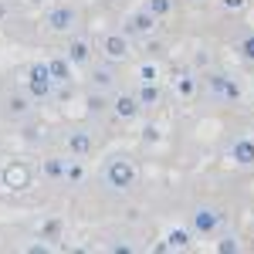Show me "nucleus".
Listing matches in <instances>:
<instances>
[{"instance_id":"f257e3e1","label":"nucleus","mask_w":254,"mask_h":254,"mask_svg":"<svg viewBox=\"0 0 254 254\" xmlns=\"http://www.w3.org/2000/svg\"><path fill=\"white\" fill-rule=\"evenodd\" d=\"M132 180H136V170H132V163L129 159H109V166H105V187H112V190H126V187H132Z\"/></svg>"},{"instance_id":"f03ea898","label":"nucleus","mask_w":254,"mask_h":254,"mask_svg":"<svg viewBox=\"0 0 254 254\" xmlns=\"http://www.w3.org/2000/svg\"><path fill=\"white\" fill-rule=\"evenodd\" d=\"M51 88H55V78H51V71H48V61H44V64H34V68L27 71V92L34 98H48Z\"/></svg>"},{"instance_id":"7ed1b4c3","label":"nucleus","mask_w":254,"mask_h":254,"mask_svg":"<svg viewBox=\"0 0 254 254\" xmlns=\"http://www.w3.org/2000/svg\"><path fill=\"white\" fill-rule=\"evenodd\" d=\"M44 24H48V31H55V34H64V31L75 24V7H68V3H58V7H51V10H48V17H44Z\"/></svg>"},{"instance_id":"20e7f679","label":"nucleus","mask_w":254,"mask_h":254,"mask_svg":"<svg viewBox=\"0 0 254 254\" xmlns=\"http://www.w3.org/2000/svg\"><path fill=\"white\" fill-rule=\"evenodd\" d=\"M27 183H31L27 166H24L20 159H10V163L3 166V187H10V190H24Z\"/></svg>"},{"instance_id":"39448f33","label":"nucleus","mask_w":254,"mask_h":254,"mask_svg":"<svg viewBox=\"0 0 254 254\" xmlns=\"http://www.w3.org/2000/svg\"><path fill=\"white\" fill-rule=\"evenodd\" d=\"M102 55L105 58H126L129 55V34H105L102 38Z\"/></svg>"},{"instance_id":"423d86ee","label":"nucleus","mask_w":254,"mask_h":254,"mask_svg":"<svg viewBox=\"0 0 254 254\" xmlns=\"http://www.w3.org/2000/svg\"><path fill=\"white\" fill-rule=\"evenodd\" d=\"M153 24H156V14L146 7V10H139V14H132V17L126 20V34H146Z\"/></svg>"},{"instance_id":"0eeeda50","label":"nucleus","mask_w":254,"mask_h":254,"mask_svg":"<svg viewBox=\"0 0 254 254\" xmlns=\"http://www.w3.org/2000/svg\"><path fill=\"white\" fill-rule=\"evenodd\" d=\"M217 224H220L217 210H207V207H203V210H196V214H193V231H196V234H210Z\"/></svg>"},{"instance_id":"6e6552de","label":"nucleus","mask_w":254,"mask_h":254,"mask_svg":"<svg viewBox=\"0 0 254 254\" xmlns=\"http://www.w3.org/2000/svg\"><path fill=\"white\" fill-rule=\"evenodd\" d=\"M231 153H234V159L241 163V166H251L254 163V139H237Z\"/></svg>"},{"instance_id":"1a4fd4ad","label":"nucleus","mask_w":254,"mask_h":254,"mask_svg":"<svg viewBox=\"0 0 254 254\" xmlns=\"http://www.w3.org/2000/svg\"><path fill=\"white\" fill-rule=\"evenodd\" d=\"M68 146H71L75 159H81V156L92 153V139H88V132H75V136H68Z\"/></svg>"},{"instance_id":"9d476101","label":"nucleus","mask_w":254,"mask_h":254,"mask_svg":"<svg viewBox=\"0 0 254 254\" xmlns=\"http://www.w3.org/2000/svg\"><path fill=\"white\" fill-rule=\"evenodd\" d=\"M136 112H139V102L132 95H119L116 98V116L119 119H132Z\"/></svg>"},{"instance_id":"9b49d317","label":"nucleus","mask_w":254,"mask_h":254,"mask_svg":"<svg viewBox=\"0 0 254 254\" xmlns=\"http://www.w3.org/2000/svg\"><path fill=\"white\" fill-rule=\"evenodd\" d=\"M64 58L71 61V64H81V61L88 58V44H85V41H71V44H68V55H64Z\"/></svg>"},{"instance_id":"f8f14e48","label":"nucleus","mask_w":254,"mask_h":254,"mask_svg":"<svg viewBox=\"0 0 254 254\" xmlns=\"http://www.w3.org/2000/svg\"><path fill=\"white\" fill-rule=\"evenodd\" d=\"M68 64H71L68 58H64V61H61V58H51V61H48L51 78H55V81H68Z\"/></svg>"},{"instance_id":"ddd939ff","label":"nucleus","mask_w":254,"mask_h":254,"mask_svg":"<svg viewBox=\"0 0 254 254\" xmlns=\"http://www.w3.org/2000/svg\"><path fill=\"white\" fill-rule=\"evenodd\" d=\"M44 173L48 176H55V180H61V173H64V159H48V163H44Z\"/></svg>"},{"instance_id":"4468645a","label":"nucleus","mask_w":254,"mask_h":254,"mask_svg":"<svg viewBox=\"0 0 254 254\" xmlns=\"http://www.w3.org/2000/svg\"><path fill=\"white\" fill-rule=\"evenodd\" d=\"M156 98H159V92L153 88V81H146V85H142V92H139V102H146V105H153Z\"/></svg>"},{"instance_id":"2eb2a0df","label":"nucleus","mask_w":254,"mask_h":254,"mask_svg":"<svg viewBox=\"0 0 254 254\" xmlns=\"http://www.w3.org/2000/svg\"><path fill=\"white\" fill-rule=\"evenodd\" d=\"M237 51H241V58L254 61V34H251V38H244V41H241V44H237Z\"/></svg>"},{"instance_id":"dca6fc26","label":"nucleus","mask_w":254,"mask_h":254,"mask_svg":"<svg viewBox=\"0 0 254 254\" xmlns=\"http://www.w3.org/2000/svg\"><path fill=\"white\" fill-rule=\"evenodd\" d=\"M187 244H190V234L187 231H173L170 234V248H187Z\"/></svg>"},{"instance_id":"f3484780","label":"nucleus","mask_w":254,"mask_h":254,"mask_svg":"<svg viewBox=\"0 0 254 254\" xmlns=\"http://www.w3.org/2000/svg\"><path fill=\"white\" fill-rule=\"evenodd\" d=\"M149 10H153L156 17H163V14L170 10V0H149Z\"/></svg>"},{"instance_id":"a211bd4d","label":"nucleus","mask_w":254,"mask_h":254,"mask_svg":"<svg viewBox=\"0 0 254 254\" xmlns=\"http://www.w3.org/2000/svg\"><path fill=\"white\" fill-rule=\"evenodd\" d=\"M190 92H193V81L183 78V81H180V95H190Z\"/></svg>"},{"instance_id":"6ab92c4d","label":"nucleus","mask_w":254,"mask_h":254,"mask_svg":"<svg viewBox=\"0 0 254 254\" xmlns=\"http://www.w3.org/2000/svg\"><path fill=\"white\" fill-rule=\"evenodd\" d=\"M244 0H224V7H241Z\"/></svg>"}]
</instances>
